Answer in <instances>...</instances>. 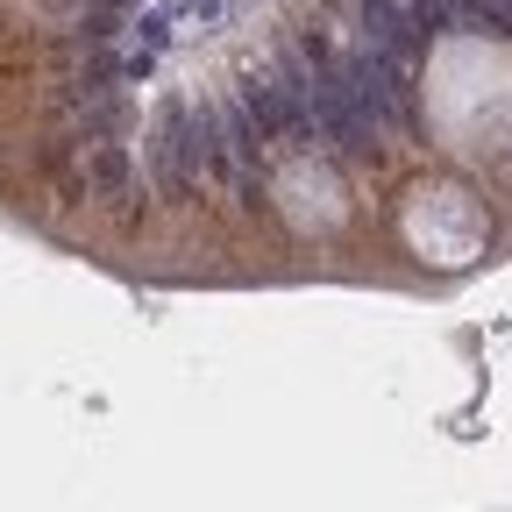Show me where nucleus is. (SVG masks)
I'll return each instance as SVG.
<instances>
[{
  "mask_svg": "<svg viewBox=\"0 0 512 512\" xmlns=\"http://www.w3.org/2000/svg\"><path fill=\"white\" fill-rule=\"evenodd\" d=\"M185 107L171 100L164 107V121H157V171H164V192H171V200H185Z\"/></svg>",
  "mask_w": 512,
  "mask_h": 512,
  "instance_id": "obj_1",
  "label": "nucleus"
},
{
  "mask_svg": "<svg viewBox=\"0 0 512 512\" xmlns=\"http://www.w3.org/2000/svg\"><path fill=\"white\" fill-rule=\"evenodd\" d=\"M86 171H93V192H100V200H121V192H128V150H121V143H100Z\"/></svg>",
  "mask_w": 512,
  "mask_h": 512,
  "instance_id": "obj_2",
  "label": "nucleus"
},
{
  "mask_svg": "<svg viewBox=\"0 0 512 512\" xmlns=\"http://www.w3.org/2000/svg\"><path fill=\"white\" fill-rule=\"evenodd\" d=\"M463 15H470V22H484V29H491V22H498V29H512V0H477V8H463Z\"/></svg>",
  "mask_w": 512,
  "mask_h": 512,
  "instance_id": "obj_3",
  "label": "nucleus"
}]
</instances>
